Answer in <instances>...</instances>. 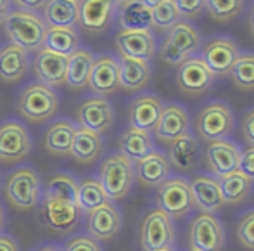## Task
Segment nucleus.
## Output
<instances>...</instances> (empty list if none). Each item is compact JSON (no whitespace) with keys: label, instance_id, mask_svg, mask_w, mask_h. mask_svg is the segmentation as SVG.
<instances>
[{"label":"nucleus","instance_id":"f257e3e1","mask_svg":"<svg viewBox=\"0 0 254 251\" xmlns=\"http://www.w3.org/2000/svg\"><path fill=\"white\" fill-rule=\"evenodd\" d=\"M202 38L190 21L180 19L166 31L159 45V57L170 66H180L189 57L201 50Z\"/></svg>","mask_w":254,"mask_h":251},{"label":"nucleus","instance_id":"f03ea898","mask_svg":"<svg viewBox=\"0 0 254 251\" xmlns=\"http://www.w3.org/2000/svg\"><path fill=\"white\" fill-rule=\"evenodd\" d=\"M5 31L10 37V44L19 45L26 52L40 50L44 47L45 33H47V24L44 17L38 14L30 12V10L14 9L7 16L5 21Z\"/></svg>","mask_w":254,"mask_h":251},{"label":"nucleus","instance_id":"7ed1b4c3","mask_svg":"<svg viewBox=\"0 0 254 251\" xmlns=\"http://www.w3.org/2000/svg\"><path fill=\"white\" fill-rule=\"evenodd\" d=\"M135 180L133 161L128 160L125 154L116 153L107 156L101 165V182L104 192L109 201H120L127 198Z\"/></svg>","mask_w":254,"mask_h":251},{"label":"nucleus","instance_id":"20e7f679","mask_svg":"<svg viewBox=\"0 0 254 251\" xmlns=\"http://www.w3.org/2000/svg\"><path fill=\"white\" fill-rule=\"evenodd\" d=\"M59 107V99L52 87H47L42 82H35L23 88L17 100L19 113L31 123L47 121L56 114Z\"/></svg>","mask_w":254,"mask_h":251},{"label":"nucleus","instance_id":"39448f33","mask_svg":"<svg viewBox=\"0 0 254 251\" xmlns=\"http://www.w3.org/2000/svg\"><path fill=\"white\" fill-rule=\"evenodd\" d=\"M194 127L201 141L213 142L227 139L234 130V113L228 104L213 100V102H207L197 113Z\"/></svg>","mask_w":254,"mask_h":251},{"label":"nucleus","instance_id":"423d86ee","mask_svg":"<svg viewBox=\"0 0 254 251\" xmlns=\"http://www.w3.org/2000/svg\"><path fill=\"white\" fill-rule=\"evenodd\" d=\"M157 204L170 218H182L195 208L190 184L184 177H168L157 189Z\"/></svg>","mask_w":254,"mask_h":251},{"label":"nucleus","instance_id":"0eeeda50","mask_svg":"<svg viewBox=\"0 0 254 251\" xmlns=\"http://www.w3.org/2000/svg\"><path fill=\"white\" fill-rule=\"evenodd\" d=\"M40 194V177L31 168H21L7 177L5 196L12 206L19 210H31L38 204Z\"/></svg>","mask_w":254,"mask_h":251},{"label":"nucleus","instance_id":"6e6552de","mask_svg":"<svg viewBox=\"0 0 254 251\" xmlns=\"http://www.w3.org/2000/svg\"><path fill=\"white\" fill-rule=\"evenodd\" d=\"M175 243L173 218L164 211L152 210L144 218L140 227V245L144 251H161L171 248Z\"/></svg>","mask_w":254,"mask_h":251},{"label":"nucleus","instance_id":"1a4fd4ad","mask_svg":"<svg viewBox=\"0 0 254 251\" xmlns=\"http://www.w3.org/2000/svg\"><path fill=\"white\" fill-rule=\"evenodd\" d=\"M189 243L192 250L197 251H221L225 246L223 225L213 213L201 211L190 224Z\"/></svg>","mask_w":254,"mask_h":251},{"label":"nucleus","instance_id":"9d476101","mask_svg":"<svg viewBox=\"0 0 254 251\" xmlns=\"http://www.w3.org/2000/svg\"><path fill=\"white\" fill-rule=\"evenodd\" d=\"M216 82L213 71L206 66L201 56H192L178 66L177 70V85L187 95H202Z\"/></svg>","mask_w":254,"mask_h":251},{"label":"nucleus","instance_id":"9b49d317","mask_svg":"<svg viewBox=\"0 0 254 251\" xmlns=\"http://www.w3.org/2000/svg\"><path fill=\"white\" fill-rule=\"evenodd\" d=\"M201 59L213 71L214 77H225L230 73L232 66L241 56V49L232 38L214 37L201 45Z\"/></svg>","mask_w":254,"mask_h":251},{"label":"nucleus","instance_id":"f8f14e48","mask_svg":"<svg viewBox=\"0 0 254 251\" xmlns=\"http://www.w3.org/2000/svg\"><path fill=\"white\" fill-rule=\"evenodd\" d=\"M31 137L28 128L19 121L9 120L0 125V161L19 163L30 154Z\"/></svg>","mask_w":254,"mask_h":251},{"label":"nucleus","instance_id":"ddd939ff","mask_svg":"<svg viewBox=\"0 0 254 251\" xmlns=\"http://www.w3.org/2000/svg\"><path fill=\"white\" fill-rule=\"evenodd\" d=\"M116 0H78V24L85 31L102 33L116 17Z\"/></svg>","mask_w":254,"mask_h":251},{"label":"nucleus","instance_id":"4468645a","mask_svg":"<svg viewBox=\"0 0 254 251\" xmlns=\"http://www.w3.org/2000/svg\"><path fill=\"white\" fill-rule=\"evenodd\" d=\"M76 118L81 128H87L95 134L102 135L113 127L114 111L111 102L106 97H88L78 106Z\"/></svg>","mask_w":254,"mask_h":251},{"label":"nucleus","instance_id":"2eb2a0df","mask_svg":"<svg viewBox=\"0 0 254 251\" xmlns=\"http://www.w3.org/2000/svg\"><path fill=\"white\" fill-rule=\"evenodd\" d=\"M241 148L230 139H220V141L207 142L204 151V160L214 177H223L227 173L239 170L241 161Z\"/></svg>","mask_w":254,"mask_h":251},{"label":"nucleus","instance_id":"dca6fc26","mask_svg":"<svg viewBox=\"0 0 254 251\" xmlns=\"http://www.w3.org/2000/svg\"><path fill=\"white\" fill-rule=\"evenodd\" d=\"M154 135L161 142H173L178 137L190 132V118L184 106L180 104H166L163 106L161 116L157 120L156 127L152 128Z\"/></svg>","mask_w":254,"mask_h":251},{"label":"nucleus","instance_id":"f3484780","mask_svg":"<svg viewBox=\"0 0 254 251\" xmlns=\"http://www.w3.org/2000/svg\"><path fill=\"white\" fill-rule=\"evenodd\" d=\"M88 87L97 95H111L120 88V64L118 59L109 54L95 57L94 68H92Z\"/></svg>","mask_w":254,"mask_h":251},{"label":"nucleus","instance_id":"a211bd4d","mask_svg":"<svg viewBox=\"0 0 254 251\" xmlns=\"http://www.w3.org/2000/svg\"><path fill=\"white\" fill-rule=\"evenodd\" d=\"M116 47L121 57L151 61L156 56L157 44L151 31H127L121 30L116 35Z\"/></svg>","mask_w":254,"mask_h":251},{"label":"nucleus","instance_id":"6ab92c4d","mask_svg":"<svg viewBox=\"0 0 254 251\" xmlns=\"http://www.w3.org/2000/svg\"><path fill=\"white\" fill-rule=\"evenodd\" d=\"M88 232L95 241H109L121 229V213L111 201L88 211Z\"/></svg>","mask_w":254,"mask_h":251},{"label":"nucleus","instance_id":"aec40b11","mask_svg":"<svg viewBox=\"0 0 254 251\" xmlns=\"http://www.w3.org/2000/svg\"><path fill=\"white\" fill-rule=\"evenodd\" d=\"M67 57L42 47L33 61V70L38 80L47 87H59L66 84Z\"/></svg>","mask_w":254,"mask_h":251},{"label":"nucleus","instance_id":"412c9836","mask_svg":"<svg viewBox=\"0 0 254 251\" xmlns=\"http://www.w3.org/2000/svg\"><path fill=\"white\" fill-rule=\"evenodd\" d=\"M194 204L204 213H214L225 204L221 198L220 184L214 175H195L189 180Z\"/></svg>","mask_w":254,"mask_h":251},{"label":"nucleus","instance_id":"4be33fe9","mask_svg":"<svg viewBox=\"0 0 254 251\" xmlns=\"http://www.w3.org/2000/svg\"><path fill=\"white\" fill-rule=\"evenodd\" d=\"M163 111V102L154 94H142L131 100L128 107V118L133 128L151 132L156 127L157 120Z\"/></svg>","mask_w":254,"mask_h":251},{"label":"nucleus","instance_id":"5701e85b","mask_svg":"<svg viewBox=\"0 0 254 251\" xmlns=\"http://www.w3.org/2000/svg\"><path fill=\"white\" fill-rule=\"evenodd\" d=\"M42 217L52 231L66 232L76 225L78 217H80V208L73 203H67V201L44 199Z\"/></svg>","mask_w":254,"mask_h":251},{"label":"nucleus","instance_id":"b1692460","mask_svg":"<svg viewBox=\"0 0 254 251\" xmlns=\"http://www.w3.org/2000/svg\"><path fill=\"white\" fill-rule=\"evenodd\" d=\"M171 165L168 158L161 151H152L144 160L137 161L135 165V175L144 185L156 187L161 185L168 177H170Z\"/></svg>","mask_w":254,"mask_h":251},{"label":"nucleus","instance_id":"393cba45","mask_svg":"<svg viewBox=\"0 0 254 251\" xmlns=\"http://www.w3.org/2000/svg\"><path fill=\"white\" fill-rule=\"evenodd\" d=\"M116 17L121 30L127 31H151L152 14L145 3L140 0H127L118 5Z\"/></svg>","mask_w":254,"mask_h":251},{"label":"nucleus","instance_id":"a878e982","mask_svg":"<svg viewBox=\"0 0 254 251\" xmlns=\"http://www.w3.org/2000/svg\"><path fill=\"white\" fill-rule=\"evenodd\" d=\"M30 68V57L24 49L9 44L0 49V78L7 84L19 82Z\"/></svg>","mask_w":254,"mask_h":251},{"label":"nucleus","instance_id":"bb28decb","mask_svg":"<svg viewBox=\"0 0 254 251\" xmlns=\"http://www.w3.org/2000/svg\"><path fill=\"white\" fill-rule=\"evenodd\" d=\"M118 64H120V87L125 90L137 92L151 80V64L147 61L120 57Z\"/></svg>","mask_w":254,"mask_h":251},{"label":"nucleus","instance_id":"cd10ccee","mask_svg":"<svg viewBox=\"0 0 254 251\" xmlns=\"http://www.w3.org/2000/svg\"><path fill=\"white\" fill-rule=\"evenodd\" d=\"M95 63V56L88 49H78L71 56H67L66 66V84L74 90L87 87L92 68Z\"/></svg>","mask_w":254,"mask_h":251},{"label":"nucleus","instance_id":"c85d7f7f","mask_svg":"<svg viewBox=\"0 0 254 251\" xmlns=\"http://www.w3.org/2000/svg\"><path fill=\"white\" fill-rule=\"evenodd\" d=\"M199 139L189 132V134L178 137L170 144L168 161L173 165L177 170H192L197 165L199 160Z\"/></svg>","mask_w":254,"mask_h":251},{"label":"nucleus","instance_id":"c756f323","mask_svg":"<svg viewBox=\"0 0 254 251\" xmlns=\"http://www.w3.org/2000/svg\"><path fill=\"white\" fill-rule=\"evenodd\" d=\"M156 151L154 148L152 137L149 132L138 130V128L130 127L128 130H125L120 137V153L125 154L130 161H140L145 156Z\"/></svg>","mask_w":254,"mask_h":251},{"label":"nucleus","instance_id":"7c9ffc66","mask_svg":"<svg viewBox=\"0 0 254 251\" xmlns=\"http://www.w3.org/2000/svg\"><path fill=\"white\" fill-rule=\"evenodd\" d=\"M102 153V137L87 128H76V134L71 146V156L81 165H90L101 156Z\"/></svg>","mask_w":254,"mask_h":251},{"label":"nucleus","instance_id":"2f4dec72","mask_svg":"<svg viewBox=\"0 0 254 251\" xmlns=\"http://www.w3.org/2000/svg\"><path fill=\"white\" fill-rule=\"evenodd\" d=\"M44 21L47 26L74 28L78 24V0H49Z\"/></svg>","mask_w":254,"mask_h":251},{"label":"nucleus","instance_id":"473e14b6","mask_svg":"<svg viewBox=\"0 0 254 251\" xmlns=\"http://www.w3.org/2000/svg\"><path fill=\"white\" fill-rule=\"evenodd\" d=\"M74 134H76V127L69 120H57L49 127L45 134V148L49 153L59 154V156L69 154Z\"/></svg>","mask_w":254,"mask_h":251},{"label":"nucleus","instance_id":"72a5a7b5","mask_svg":"<svg viewBox=\"0 0 254 251\" xmlns=\"http://www.w3.org/2000/svg\"><path fill=\"white\" fill-rule=\"evenodd\" d=\"M44 49L57 52L61 56H71L74 50L80 49V37L74 28H56L49 26L45 33Z\"/></svg>","mask_w":254,"mask_h":251},{"label":"nucleus","instance_id":"f704fd0d","mask_svg":"<svg viewBox=\"0 0 254 251\" xmlns=\"http://www.w3.org/2000/svg\"><path fill=\"white\" fill-rule=\"evenodd\" d=\"M218 184H220L221 198L228 204H239L242 203L248 194L251 192L253 182L246 177L241 171H232L223 177H218Z\"/></svg>","mask_w":254,"mask_h":251},{"label":"nucleus","instance_id":"c9c22d12","mask_svg":"<svg viewBox=\"0 0 254 251\" xmlns=\"http://www.w3.org/2000/svg\"><path fill=\"white\" fill-rule=\"evenodd\" d=\"M78 182L67 173H57L45 185L44 199H59L76 204Z\"/></svg>","mask_w":254,"mask_h":251},{"label":"nucleus","instance_id":"e433bc0d","mask_svg":"<svg viewBox=\"0 0 254 251\" xmlns=\"http://www.w3.org/2000/svg\"><path fill=\"white\" fill-rule=\"evenodd\" d=\"M107 196L104 192L101 182L97 178H85L81 184H78V198L76 206L83 211H92L101 204L107 203Z\"/></svg>","mask_w":254,"mask_h":251},{"label":"nucleus","instance_id":"4c0bfd02","mask_svg":"<svg viewBox=\"0 0 254 251\" xmlns=\"http://www.w3.org/2000/svg\"><path fill=\"white\" fill-rule=\"evenodd\" d=\"M228 75L237 88L254 90V52H241Z\"/></svg>","mask_w":254,"mask_h":251},{"label":"nucleus","instance_id":"58836bf2","mask_svg":"<svg viewBox=\"0 0 254 251\" xmlns=\"http://www.w3.org/2000/svg\"><path fill=\"white\" fill-rule=\"evenodd\" d=\"M244 3V0H206L204 10L218 23H228L241 16Z\"/></svg>","mask_w":254,"mask_h":251},{"label":"nucleus","instance_id":"ea45409f","mask_svg":"<svg viewBox=\"0 0 254 251\" xmlns=\"http://www.w3.org/2000/svg\"><path fill=\"white\" fill-rule=\"evenodd\" d=\"M151 14H152V26L161 31H168L171 26H175L182 19L175 0H163L156 7H152Z\"/></svg>","mask_w":254,"mask_h":251},{"label":"nucleus","instance_id":"a19ab883","mask_svg":"<svg viewBox=\"0 0 254 251\" xmlns=\"http://www.w3.org/2000/svg\"><path fill=\"white\" fill-rule=\"evenodd\" d=\"M237 238L246 248L254 250V210H249L241 217L237 227Z\"/></svg>","mask_w":254,"mask_h":251},{"label":"nucleus","instance_id":"79ce46f5","mask_svg":"<svg viewBox=\"0 0 254 251\" xmlns=\"http://www.w3.org/2000/svg\"><path fill=\"white\" fill-rule=\"evenodd\" d=\"M175 3H177V9L180 12L182 19L190 21L204 10L206 0H175Z\"/></svg>","mask_w":254,"mask_h":251},{"label":"nucleus","instance_id":"37998d69","mask_svg":"<svg viewBox=\"0 0 254 251\" xmlns=\"http://www.w3.org/2000/svg\"><path fill=\"white\" fill-rule=\"evenodd\" d=\"M239 171L244 173L249 180H254V146L241 151V161H239Z\"/></svg>","mask_w":254,"mask_h":251},{"label":"nucleus","instance_id":"c03bdc74","mask_svg":"<svg viewBox=\"0 0 254 251\" xmlns=\"http://www.w3.org/2000/svg\"><path fill=\"white\" fill-rule=\"evenodd\" d=\"M66 251H102V248L94 238L80 236V238H76L71 243H67Z\"/></svg>","mask_w":254,"mask_h":251},{"label":"nucleus","instance_id":"a18cd8bd","mask_svg":"<svg viewBox=\"0 0 254 251\" xmlns=\"http://www.w3.org/2000/svg\"><path fill=\"white\" fill-rule=\"evenodd\" d=\"M242 135L249 146H254V107H251L242 118Z\"/></svg>","mask_w":254,"mask_h":251},{"label":"nucleus","instance_id":"49530a36","mask_svg":"<svg viewBox=\"0 0 254 251\" xmlns=\"http://www.w3.org/2000/svg\"><path fill=\"white\" fill-rule=\"evenodd\" d=\"M47 2L49 0H12V3H16L19 9L30 10V12H35V14H37L38 10H44Z\"/></svg>","mask_w":254,"mask_h":251},{"label":"nucleus","instance_id":"de8ad7c7","mask_svg":"<svg viewBox=\"0 0 254 251\" xmlns=\"http://www.w3.org/2000/svg\"><path fill=\"white\" fill-rule=\"evenodd\" d=\"M10 7H12V0H0V26L5 24L7 16L10 14Z\"/></svg>","mask_w":254,"mask_h":251},{"label":"nucleus","instance_id":"09e8293b","mask_svg":"<svg viewBox=\"0 0 254 251\" xmlns=\"http://www.w3.org/2000/svg\"><path fill=\"white\" fill-rule=\"evenodd\" d=\"M0 251H19L16 241L7 236H0Z\"/></svg>","mask_w":254,"mask_h":251},{"label":"nucleus","instance_id":"8fccbe9b","mask_svg":"<svg viewBox=\"0 0 254 251\" xmlns=\"http://www.w3.org/2000/svg\"><path fill=\"white\" fill-rule=\"evenodd\" d=\"M248 28H249L251 37L254 38V3H253L251 9H249V14H248Z\"/></svg>","mask_w":254,"mask_h":251},{"label":"nucleus","instance_id":"3c124183","mask_svg":"<svg viewBox=\"0 0 254 251\" xmlns=\"http://www.w3.org/2000/svg\"><path fill=\"white\" fill-rule=\"evenodd\" d=\"M142 3H145V5L149 7V9H152V7H156L157 3H161L163 0H140Z\"/></svg>","mask_w":254,"mask_h":251},{"label":"nucleus","instance_id":"603ef678","mask_svg":"<svg viewBox=\"0 0 254 251\" xmlns=\"http://www.w3.org/2000/svg\"><path fill=\"white\" fill-rule=\"evenodd\" d=\"M2 227H3V211L0 208V231H2Z\"/></svg>","mask_w":254,"mask_h":251},{"label":"nucleus","instance_id":"864d4df0","mask_svg":"<svg viewBox=\"0 0 254 251\" xmlns=\"http://www.w3.org/2000/svg\"><path fill=\"white\" fill-rule=\"evenodd\" d=\"M38 251H59V250L52 248V246H45V248H42V250H38Z\"/></svg>","mask_w":254,"mask_h":251},{"label":"nucleus","instance_id":"5fc2aeb1","mask_svg":"<svg viewBox=\"0 0 254 251\" xmlns=\"http://www.w3.org/2000/svg\"><path fill=\"white\" fill-rule=\"evenodd\" d=\"M161 251H173V248H166V250H161Z\"/></svg>","mask_w":254,"mask_h":251},{"label":"nucleus","instance_id":"6e6d98bb","mask_svg":"<svg viewBox=\"0 0 254 251\" xmlns=\"http://www.w3.org/2000/svg\"><path fill=\"white\" fill-rule=\"evenodd\" d=\"M118 3H123V2H127V0H116Z\"/></svg>","mask_w":254,"mask_h":251},{"label":"nucleus","instance_id":"4d7b16f0","mask_svg":"<svg viewBox=\"0 0 254 251\" xmlns=\"http://www.w3.org/2000/svg\"><path fill=\"white\" fill-rule=\"evenodd\" d=\"M189 251H197V250H192V248H189Z\"/></svg>","mask_w":254,"mask_h":251}]
</instances>
